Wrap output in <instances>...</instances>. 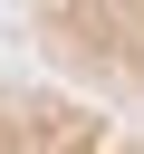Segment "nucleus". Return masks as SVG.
Segmentation results:
<instances>
[{
    "instance_id": "nucleus-1",
    "label": "nucleus",
    "mask_w": 144,
    "mask_h": 154,
    "mask_svg": "<svg viewBox=\"0 0 144 154\" xmlns=\"http://www.w3.org/2000/svg\"><path fill=\"white\" fill-rule=\"evenodd\" d=\"M38 77L144 135V10H38Z\"/></svg>"
},
{
    "instance_id": "nucleus-2",
    "label": "nucleus",
    "mask_w": 144,
    "mask_h": 154,
    "mask_svg": "<svg viewBox=\"0 0 144 154\" xmlns=\"http://www.w3.org/2000/svg\"><path fill=\"white\" fill-rule=\"evenodd\" d=\"M0 154H144V135L48 77H0Z\"/></svg>"
}]
</instances>
